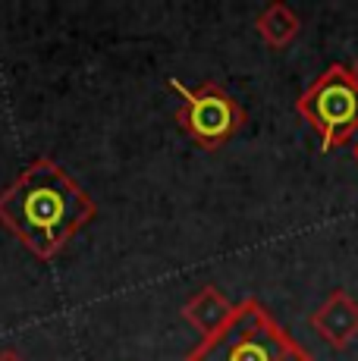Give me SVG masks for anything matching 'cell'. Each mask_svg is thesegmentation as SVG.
<instances>
[{
  "instance_id": "cell-5",
  "label": "cell",
  "mask_w": 358,
  "mask_h": 361,
  "mask_svg": "<svg viewBox=\"0 0 358 361\" xmlns=\"http://www.w3.org/2000/svg\"><path fill=\"white\" fill-rule=\"evenodd\" d=\"M308 324L327 345H333L336 352L349 349L358 339V298L346 289H333L318 308L311 311Z\"/></svg>"
},
{
  "instance_id": "cell-8",
  "label": "cell",
  "mask_w": 358,
  "mask_h": 361,
  "mask_svg": "<svg viewBox=\"0 0 358 361\" xmlns=\"http://www.w3.org/2000/svg\"><path fill=\"white\" fill-rule=\"evenodd\" d=\"M0 361H23L16 352H0Z\"/></svg>"
},
{
  "instance_id": "cell-4",
  "label": "cell",
  "mask_w": 358,
  "mask_h": 361,
  "mask_svg": "<svg viewBox=\"0 0 358 361\" xmlns=\"http://www.w3.org/2000/svg\"><path fill=\"white\" fill-rule=\"evenodd\" d=\"M167 85L179 94V107H176L179 129L198 148L211 151V154L223 148L230 138H236L249 123L245 107L217 82H202L198 88H185L179 79H170Z\"/></svg>"
},
{
  "instance_id": "cell-3",
  "label": "cell",
  "mask_w": 358,
  "mask_h": 361,
  "mask_svg": "<svg viewBox=\"0 0 358 361\" xmlns=\"http://www.w3.org/2000/svg\"><path fill=\"white\" fill-rule=\"evenodd\" d=\"M295 114L318 135L323 154L352 142L358 132V82L352 66L330 63L299 94Z\"/></svg>"
},
{
  "instance_id": "cell-9",
  "label": "cell",
  "mask_w": 358,
  "mask_h": 361,
  "mask_svg": "<svg viewBox=\"0 0 358 361\" xmlns=\"http://www.w3.org/2000/svg\"><path fill=\"white\" fill-rule=\"evenodd\" d=\"M352 75H355V82H358V60H355V63H352Z\"/></svg>"
},
{
  "instance_id": "cell-2",
  "label": "cell",
  "mask_w": 358,
  "mask_h": 361,
  "mask_svg": "<svg viewBox=\"0 0 358 361\" xmlns=\"http://www.w3.org/2000/svg\"><path fill=\"white\" fill-rule=\"evenodd\" d=\"M183 361H314V355L249 295L236 302L223 327L204 336Z\"/></svg>"
},
{
  "instance_id": "cell-6",
  "label": "cell",
  "mask_w": 358,
  "mask_h": 361,
  "mask_svg": "<svg viewBox=\"0 0 358 361\" xmlns=\"http://www.w3.org/2000/svg\"><path fill=\"white\" fill-rule=\"evenodd\" d=\"M233 311H236V305L220 293L214 283H208V286H202L189 302L183 305L179 314H183V321L189 324L192 330L202 333V339H204V336H211V333H217L220 327H223V324L230 321Z\"/></svg>"
},
{
  "instance_id": "cell-10",
  "label": "cell",
  "mask_w": 358,
  "mask_h": 361,
  "mask_svg": "<svg viewBox=\"0 0 358 361\" xmlns=\"http://www.w3.org/2000/svg\"><path fill=\"white\" fill-rule=\"evenodd\" d=\"M352 157H355V164H358V142H355V151H352Z\"/></svg>"
},
{
  "instance_id": "cell-7",
  "label": "cell",
  "mask_w": 358,
  "mask_h": 361,
  "mask_svg": "<svg viewBox=\"0 0 358 361\" xmlns=\"http://www.w3.org/2000/svg\"><path fill=\"white\" fill-rule=\"evenodd\" d=\"M254 32H258V38L264 41L271 51H286V47L299 38L302 19L292 6H286V4L277 0V4H267L264 10L258 13V19H254Z\"/></svg>"
},
{
  "instance_id": "cell-1",
  "label": "cell",
  "mask_w": 358,
  "mask_h": 361,
  "mask_svg": "<svg viewBox=\"0 0 358 361\" xmlns=\"http://www.w3.org/2000/svg\"><path fill=\"white\" fill-rule=\"evenodd\" d=\"M98 204L54 157H35L0 192V226L38 261H54L85 230Z\"/></svg>"
}]
</instances>
